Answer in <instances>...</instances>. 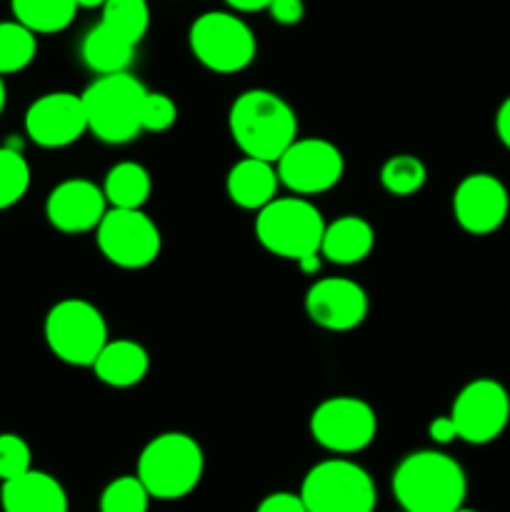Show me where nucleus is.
<instances>
[{"label":"nucleus","instance_id":"24","mask_svg":"<svg viewBox=\"0 0 510 512\" xmlns=\"http://www.w3.org/2000/svg\"><path fill=\"white\" fill-rule=\"evenodd\" d=\"M38 53V40L33 30L18 20L0 23V75H13L28 68Z\"/></svg>","mask_w":510,"mask_h":512},{"label":"nucleus","instance_id":"21","mask_svg":"<svg viewBox=\"0 0 510 512\" xmlns=\"http://www.w3.org/2000/svg\"><path fill=\"white\" fill-rule=\"evenodd\" d=\"M80 55H83V63L88 65L93 73H125V70L130 68V63H133L135 43H130L128 38L115 33V30L108 28L105 23H98L95 28H90L88 35L83 38Z\"/></svg>","mask_w":510,"mask_h":512},{"label":"nucleus","instance_id":"4","mask_svg":"<svg viewBox=\"0 0 510 512\" xmlns=\"http://www.w3.org/2000/svg\"><path fill=\"white\" fill-rule=\"evenodd\" d=\"M145 93H148L145 85L128 70L98 75L80 93L90 133L108 145H123L138 138L143 133L140 130V105H143Z\"/></svg>","mask_w":510,"mask_h":512},{"label":"nucleus","instance_id":"30","mask_svg":"<svg viewBox=\"0 0 510 512\" xmlns=\"http://www.w3.org/2000/svg\"><path fill=\"white\" fill-rule=\"evenodd\" d=\"M33 468L30 445L15 433H0V480H13Z\"/></svg>","mask_w":510,"mask_h":512},{"label":"nucleus","instance_id":"8","mask_svg":"<svg viewBox=\"0 0 510 512\" xmlns=\"http://www.w3.org/2000/svg\"><path fill=\"white\" fill-rule=\"evenodd\" d=\"M190 53L213 73H240L255 60V35L238 15L210 10L198 15L188 30Z\"/></svg>","mask_w":510,"mask_h":512},{"label":"nucleus","instance_id":"5","mask_svg":"<svg viewBox=\"0 0 510 512\" xmlns=\"http://www.w3.org/2000/svg\"><path fill=\"white\" fill-rule=\"evenodd\" d=\"M325 233V220L320 210L303 195L270 200L255 215V238L283 260L298 263L305 255L320 253V240Z\"/></svg>","mask_w":510,"mask_h":512},{"label":"nucleus","instance_id":"7","mask_svg":"<svg viewBox=\"0 0 510 512\" xmlns=\"http://www.w3.org/2000/svg\"><path fill=\"white\" fill-rule=\"evenodd\" d=\"M308 512H373L378 490L368 470L345 458L313 465L300 485Z\"/></svg>","mask_w":510,"mask_h":512},{"label":"nucleus","instance_id":"11","mask_svg":"<svg viewBox=\"0 0 510 512\" xmlns=\"http://www.w3.org/2000/svg\"><path fill=\"white\" fill-rule=\"evenodd\" d=\"M280 185L293 195H320L340 183L345 173L343 153L325 138H295L275 163Z\"/></svg>","mask_w":510,"mask_h":512},{"label":"nucleus","instance_id":"16","mask_svg":"<svg viewBox=\"0 0 510 512\" xmlns=\"http://www.w3.org/2000/svg\"><path fill=\"white\" fill-rule=\"evenodd\" d=\"M108 213V200L100 185L85 178H70L55 185L45 200V218L65 235L90 233Z\"/></svg>","mask_w":510,"mask_h":512},{"label":"nucleus","instance_id":"6","mask_svg":"<svg viewBox=\"0 0 510 512\" xmlns=\"http://www.w3.org/2000/svg\"><path fill=\"white\" fill-rule=\"evenodd\" d=\"M43 335L58 360L75 368H93L95 358L108 343V323L88 300L65 298L45 315Z\"/></svg>","mask_w":510,"mask_h":512},{"label":"nucleus","instance_id":"1","mask_svg":"<svg viewBox=\"0 0 510 512\" xmlns=\"http://www.w3.org/2000/svg\"><path fill=\"white\" fill-rule=\"evenodd\" d=\"M228 128L240 153L278 163L280 155L298 138V115L278 93L253 88L233 100Z\"/></svg>","mask_w":510,"mask_h":512},{"label":"nucleus","instance_id":"23","mask_svg":"<svg viewBox=\"0 0 510 512\" xmlns=\"http://www.w3.org/2000/svg\"><path fill=\"white\" fill-rule=\"evenodd\" d=\"M15 20L35 35H53L68 28L78 13L75 0H10Z\"/></svg>","mask_w":510,"mask_h":512},{"label":"nucleus","instance_id":"10","mask_svg":"<svg viewBox=\"0 0 510 512\" xmlns=\"http://www.w3.org/2000/svg\"><path fill=\"white\" fill-rule=\"evenodd\" d=\"M310 435L320 448L335 455L360 453L378 435V415L355 395H335L313 410Z\"/></svg>","mask_w":510,"mask_h":512},{"label":"nucleus","instance_id":"17","mask_svg":"<svg viewBox=\"0 0 510 512\" xmlns=\"http://www.w3.org/2000/svg\"><path fill=\"white\" fill-rule=\"evenodd\" d=\"M3 512H68L65 488L43 470H33L5 480L0 488Z\"/></svg>","mask_w":510,"mask_h":512},{"label":"nucleus","instance_id":"38","mask_svg":"<svg viewBox=\"0 0 510 512\" xmlns=\"http://www.w3.org/2000/svg\"><path fill=\"white\" fill-rule=\"evenodd\" d=\"M5 100H8V93H5L3 75H0V115H3V110H5Z\"/></svg>","mask_w":510,"mask_h":512},{"label":"nucleus","instance_id":"32","mask_svg":"<svg viewBox=\"0 0 510 512\" xmlns=\"http://www.w3.org/2000/svg\"><path fill=\"white\" fill-rule=\"evenodd\" d=\"M255 512H308V508H305L300 493H273L260 500Z\"/></svg>","mask_w":510,"mask_h":512},{"label":"nucleus","instance_id":"26","mask_svg":"<svg viewBox=\"0 0 510 512\" xmlns=\"http://www.w3.org/2000/svg\"><path fill=\"white\" fill-rule=\"evenodd\" d=\"M425 178H428V170H425L423 160L408 153L393 155L380 168V185L395 198L415 195L425 185Z\"/></svg>","mask_w":510,"mask_h":512},{"label":"nucleus","instance_id":"34","mask_svg":"<svg viewBox=\"0 0 510 512\" xmlns=\"http://www.w3.org/2000/svg\"><path fill=\"white\" fill-rule=\"evenodd\" d=\"M495 133H498L500 143L510 150V95L503 100L498 115H495Z\"/></svg>","mask_w":510,"mask_h":512},{"label":"nucleus","instance_id":"14","mask_svg":"<svg viewBox=\"0 0 510 512\" xmlns=\"http://www.w3.org/2000/svg\"><path fill=\"white\" fill-rule=\"evenodd\" d=\"M510 195L503 180L490 173H470L453 193V215L470 235H490L505 223Z\"/></svg>","mask_w":510,"mask_h":512},{"label":"nucleus","instance_id":"12","mask_svg":"<svg viewBox=\"0 0 510 512\" xmlns=\"http://www.w3.org/2000/svg\"><path fill=\"white\" fill-rule=\"evenodd\" d=\"M450 418L458 430V440H465L470 445L493 443L508 428V390L493 378L473 380L455 395Z\"/></svg>","mask_w":510,"mask_h":512},{"label":"nucleus","instance_id":"15","mask_svg":"<svg viewBox=\"0 0 510 512\" xmlns=\"http://www.w3.org/2000/svg\"><path fill=\"white\" fill-rule=\"evenodd\" d=\"M305 313L318 328L348 333L368 315V295L350 278H320L305 293Z\"/></svg>","mask_w":510,"mask_h":512},{"label":"nucleus","instance_id":"9","mask_svg":"<svg viewBox=\"0 0 510 512\" xmlns=\"http://www.w3.org/2000/svg\"><path fill=\"white\" fill-rule=\"evenodd\" d=\"M95 240L108 263L123 270H140L155 263L163 248L158 225L140 210L110 208L95 228Z\"/></svg>","mask_w":510,"mask_h":512},{"label":"nucleus","instance_id":"20","mask_svg":"<svg viewBox=\"0 0 510 512\" xmlns=\"http://www.w3.org/2000/svg\"><path fill=\"white\" fill-rule=\"evenodd\" d=\"M375 230L360 215H340L325 225L320 255L335 265H355L373 253Z\"/></svg>","mask_w":510,"mask_h":512},{"label":"nucleus","instance_id":"13","mask_svg":"<svg viewBox=\"0 0 510 512\" xmlns=\"http://www.w3.org/2000/svg\"><path fill=\"white\" fill-rule=\"evenodd\" d=\"M88 130L83 98L68 90L40 95L25 110V133L40 148H68Z\"/></svg>","mask_w":510,"mask_h":512},{"label":"nucleus","instance_id":"18","mask_svg":"<svg viewBox=\"0 0 510 512\" xmlns=\"http://www.w3.org/2000/svg\"><path fill=\"white\" fill-rule=\"evenodd\" d=\"M280 178L275 163L260 158H248L233 165L225 178V193L238 208L260 210L278 198Z\"/></svg>","mask_w":510,"mask_h":512},{"label":"nucleus","instance_id":"25","mask_svg":"<svg viewBox=\"0 0 510 512\" xmlns=\"http://www.w3.org/2000/svg\"><path fill=\"white\" fill-rule=\"evenodd\" d=\"M100 23L138 45L150 28V8L145 0H105Z\"/></svg>","mask_w":510,"mask_h":512},{"label":"nucleus","instance_id":"36","mask_svg":"<svg viewBox=\"0 0 510 512\" xmlns=\"http://www.w3.org/2000/svg\"><path fill=\"white\" fill-rule=\"evenodd\" d=\"M295 265H298L300 273H303V275H315L320 270V265H323V255H320V253L305 255V258H300Z\"/></svg>","mask_w":510,"mask_h":512},{"label":"nucleus","instance_id":"33","mask_svg":"<svg viewBox=\"0 0 510 512\" xmlns=\"http://www.w3.org/2000/svg\"><path fill=\"white\" fill-rule=\"evenodd\" d=\"M428 435L433 443L448 445L453 440H458V430H455V423L450 415H443V418H435L433 423L428 425Z\"/></svg>","mask_w":510,"mask_h":512},{"label":"nucleus","instance_id":"39","mask_svg":"<svg viewBox=\"0 0 510 512\" xmlns=\"http://www.w3.org/2000/svg\"><path fill=\"white\" fill-rule=\"evenodd\" d=\"M453 512H478V510H470V508H458V510H453Z\"/></svg>","mask_w":510,"mask_h":512},{"label":"nucleus","instance_id":"19","mask_svg":"<svg viewBox=\"0 0 510 512\" xmlns=\"http://www.w3.org/2000/svg\"><path fill=\"white\" fill-rule=\"evenodd\" d=\"M148 370V350L128 338L108 340L93 363L95 378L110 388H133L148 375Z\"/></svg>","mask_w":510,"mask_h":512},{"label":"nucleus","instance_id":"22","mask_svg":"<svg viewBox=\"0 0 510 512\" xmlns=\"http://www.w3.org/2000/svg\"><path fill=\"white\" fill-rule=\"evenodd\" d=\"M150 190H153L150 173L133 160L113 165L103 180V193L110 208L140 210L148 203Z\"/></svg>","mask_w":510,"mask_h":512},{"label":"nucleus","instance_id":"3","mask_svg":"<svg viewBox=\"0 0 510 512\" xmlns=\"http://www.w3.org/2000/svg\"><path fill=\"white\" fill-rule=\"evenodd\" d=\"M203 470L205 458L198 440L185 433H163L145 445L135 475L150 498L180 500L198 488Z\"/></svg>","mask_w":510,"mask_h":512},{"label":"nucleus","instance_id":"2","mask_svg":"<svg viewBox=\"0 0 510 512\" xmlns=\"http://www.w3.org/2000/svg\"><path fill=\"white\" fill-rule=\"evenodd\" d=\"M393 495L405 512H453L463 508L468 480L455 458L438 450H418L395 468Z\"/></svg>","mask_w":510,"mask_h":512},{"label":"nucleus","instance_id":"29","mask_svg":"<svg viewBox=\"0 0 510 512\" xmlns=\"http://www.w3.org/2000/svg\"><path fill=\"white\" fill-rule=\"evenodd\" d=\"M178 120V105L165 93H145L143 105H140V130L148 133H165Z\"/></svg>","mask_w":510,"mask_h":512},{"label":"nucleus","instance_id":"27","mask_svg":"<svg viewBox=\"0 0 510 512\" xmlns=\"http://www.w3.org/2000/svg\"><path fill=\"white\" fill-rule=\"evenodd\" d=\"M30 188V165L18 150L0 148V210L13 208Z\"/></svg>","mask_w":510,"mask_h":512},{"label":"nucleus","instance_id":"28","mask_svg":"<svg viewBox=\"0 0 510 512\" xmlns=\"http://www.w3.org/2000/svg\"><path fill=\"white\" fill-rule=\"evenodd\" d=\"M150 493L138 475H120L105 485L100 495V512H148Z\"/></svg>","mask_w":510,"mask_h":512},{"label":"nucleus","instance_id":"31","mask_svg":"<svg viewBox=\"0 0 510 512\" xmlns=\"http://www.w3.org/2000/svg\"><path fill=\"white\" fill-rule=\"evenodd\" d=\"M268 13L280 25H298L305 15L303 0H270Z\"/></svg>","mask_w":510,"mask_h":512},{"label":"nucleus","instance_id":"37","mask_svg":"<svg viewBox=\"0 0 510 512\" xmlns=\"http://www.w3.org/2000/svg\"><path fill=\"white\" fill-rule=\"evenodd\" d=\"M78 3V8H103L105 0H75Z\"/></svg>","mask_w":510,"mask_h":512},{"label":"nucleus","instance_id":"35","mask_svg":"<svg viewBox=\"0 0 510 512\" xmlns=\"http://www.w3.org/2000/svg\"><path fill=\"white\" fill-rule=\"evenodd\" d=\"M225 3L240 13H255V10H268L270 0H225Z\"/></svg>","mask_w":510,"mask_h":512}]
</instances>
